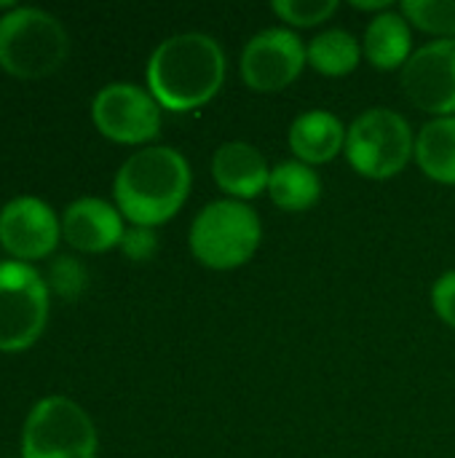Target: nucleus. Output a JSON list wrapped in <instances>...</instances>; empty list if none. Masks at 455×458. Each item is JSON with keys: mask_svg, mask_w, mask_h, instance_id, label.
Masks as SVG:
<instances>
[{"mask_svg": "<svg viewBox=\"0 0 455 458\" xmlns=\"http://www.w3.org/2000/svg\"><path fill=\"white\" fill-rule=\"evenodd\" d=\"M123 233H126L123 215L118 212L115 204L105 199L83 196L75 199L62 212V236L78 252L99 255L113 247H121Z\"/></svg>", "mask_w": 455, "mask_h": 458, "instance_id": "f8f14e48", "label": "nucleus"}, {"mask_svg": "<svg viewBox=\"0 0 455 458\" xmlns=\"http://www.w3.org/2000/svg\"><path fill=\"white\" fill-rule=\"evenodd\" d=\"M308 67L306 43L290 27H265L255 32L239 59L241 81L257 94H276L290 89Z\"/></svg>", "mask_w": 455, "mask_h": 458, "instance_id": "6e6552de", "label": "nucleus"}, {"mask_svg": "<svg viewBox=\"0 0 455 458\" xmlns=\"http://www.w3.org/2000/svg\"><path fill=\"white\" fill-rule=\"evenodd\" d=\"M64 24L35 5H16L0 16V67L16 78H43L67 59Z\"/></svg>", "mask_w": 455, "mask_h": 458, "instance_id": "39448f33", "label": "nucleus"}, {"mask_svg": "<svg viewBox=\"0 0 455 458\" xmlns=\"http://www.w3.org/2000/svg\"><path fill=\"white\" fill-rule=\"evenodd\" d=\"M405 97L432 118L455 115V38L429 40L400 72Z\"/></svg>", "mask_w": 455, "mask_h": 458, "instance_id": "9d476101", "label": "nucleus"}, {"mask_svg": "<svg viewBox=\"0 0 455 458\" xmlns=\"http://www.w3.org/2000/svg\"><path fill=\"white\" fill-rule=\"evenodd\" d=\"M190 185V164L177 148L147 145L134 150L115 172L113 199L131 225L158 228L185 207Z\"/></svg>", "mask_w": 455, "mask_h": 458, "instance_id": "f03ea898", "label": "nucleus"}, {"mask_svg": "<svg viewBox=\"0 0 455 458\" xmlns=\"http://www.w3.org/2000/svg\"><path fill=\"white\" fill-rule=\"evenodd\" d=\"M346 131L349 126L335 113L314 107L295 115L287 131V142L298 161L316 169L322 164L335 161L346 150Z\"/></svg>", "mask_w": 455, "mask_h": 458, "instance_id": "4468645a", "label": "nucleus"}, {"mask_svg": "<svg viewBox=\"0 0 455 458\" xmlns=\"http://www.w3.org/2000/svg\"><path fill=\"white\" fill-rule=\"evenodd\" d=\"M212 180L225 199L249 204L252 199L268 193L271 166L252 142L231 140L223 142L212 156Z\"/></svg>", "mask_w": 455, "mask_h": 458, "instance_id": "ddd939ff", "label": "nucleus"}, {"mask_svg": "<svg viewBox=\"0 0 455 458\" xmlns=\"http://www.w3.org/2000/svg\"><path fill=\"white\" fill-rule=\"evenodd\" d=\"M416 51L413 27L402 16V11L392 8L378 16H373L362 35V54L367 64H373L381 72H394L408 64V59Z\"/></svg>", "mask_w": 455, "mask_h": 458, "instance_id": "2eb2a0df", "label": "nucleus"}, {"mask_svg": "<svg viewBox=\"0 0 455 458\" xmlns=\"http://www.w3.org/2000/svg\"><path fill=\"white\" fill-rule=\"evenodd\" d=\"M357 11H367V13H373V16H378V13H383V11H392L394 8V3H389V0H354L351 3Z\"/></svg>", "mask_w": 455, "mask_h": 458, "instance_id": "b1692460", "label": "nucleus"}, {"mask_svg": "<svg viewBox=\"0 0 455 458\" xmlns=\"http://www.w3.org/2000/svg\"><path fill=\"white\" fill-rule=\"evenodd\" d=\"M228 75V59L217 38L206 32H177L164 38L145 67L147 91L161 110L190 113L209 105Z\"/></svg>", "mask_w": 455, "mask_h": 458, "instance_id": "f257e3e1", "label": "nucleus"}, {"mask_svg": "<svg viewBox=\"0 0 455 458\" xmlns=\"http://www.w3.org/2000/svg\"><path fill=\"white\" fill-rule=\"evenodd\" d=\"M306 56H308V67L324 78H346L365 59L362 40L343 27H330L314 35L306 43Z\"/></svg>", "mask_w": 455, "mask_h": 458, "instance_id": "a211bd4d", "label": "nucleus"}, {"mask_svg": "<svg viewBox=\"0 0 455 458\" xmlns=\"http://www.w3.org/2000/svg\"><path fill=\"white\" fill-rule=\"evenodd\" d=\"M121 250L129 260H150L158 250V236L156 228H142V225H131L123 233Z\"/></svg>", "mask_w": 455, "mask_h": 458, "instance_id": "5701e85b", "label": "nucleus"}, {"mask_svg": "<svg viewBox=\"0 0 455 458\" xmlns=\"http://www.w3.org/2000/svg\"><path fill=\"white\" fill-rule=\"evenodd\" d=\"M48 284L21 260L0 263V352L29 349L48 319Z\"/></svg>", "mask_w": 455, "mask_h": 458, "instance_id": "0eeeda50", "label": "nucleus"}, {"mask_svg": "<svg viewBox=\"0 0 455 458\" xmlns=\"http://www.w3.org/2000/svg\"><path fill=\"white\" fill-rule=\"evenodd\" d=\"M268 199L282 212H308L322 199V177L314 166L290 158L271 166Z\"/></svg>", "mask_w": 455, "mask_h": 458, "instance_id": "dca6fc26", "label": "nucleus"}, {"mask_svg": "<svg viewBox=\"0 0 455 458\" xmlns=\"http://www.w3.org/2000/svg\"><path fill=\"white\" fill-rule=\"evenodd\" d=\"M91 121L118 145H145L161 131V105L156 97L129 81L102 86L91 99Z\"/></svg>", "mask_w": 455, "mask_h": 458, "instance_id": "1a4fd4ad", "label": "nucleus"}, {"mask_svg": "<svg viewBox=\"0 0 455 458\" xmlns=\"http://www.w3.org/2000/svg\"><path fill=\"white\" fill-rule=\"evenodd\" d=\"M62 236V220L38 196H16L0 209V244L3 250L21 260L48 258Z\"/></svg>", "mask_w": 455, "mask_h": 458, "instance_id": "9b49d317", "label": "nucleus"}, {"mask_svg": "<svg viewBox=\"0 0 455 458\" xmlns=\"http://www.w3.org/2000/svg\"><path fill=\"white\" fill-rule=\"evenodd\" d=\"M432 309L434 314L455 330V268L440 274L432 284Z\"/></svg>", "mask_w": 455, "mask_h": 458, "instance_id": "4be33fe9", "label": "nucleus"}, {"mask_svg": "<svg viewBox=\"0 0 455 458\" xmlns=\"http://www.w3.org/2000/svg\"><path fill=\"white\" fill-rule=\"evenodd\" d=\"M86 282H88V276H86L83 263H78V260L70 258V255H59V258L51 263L48 279H46L48 290H54V293H56L59 298H64V301H75V298L86 290Z\"/></svg>", "mask_w": 455, "mask_h": 458, "instance_id": "412c9836", "label": "nucleus"}, {"mask_svg": "<svg viewBox=\"0 0 455 458\" xmlns=\"http://www.w3.org/2000/svg\"><path fill=\"white\" fill-rule=\"evenodd\" d=\"M338 0H274L271 11L290 24V30H308L330 21L338 13Z\"/></svg>", "mask_w": 455, "mask_h": 458, "instance_id": "aec40b11", "label": "nucleus"}, {"mask_svg": "<svg viewBox=\"0 0 455 458\" xmlns=\"http://www.w3.org/2000/svg\"><path fill=\"white\" fill-rule=\"evenodd\" d=\"M416 164L429 180L455 185V115L432 118L418 129Z\"/></svg>", "mask_w": 455, "mask_h": 458, "instance_id": "f3484780", "label": "nucleus"}, {"mask_svg": "<svg viewBox=\"0 0 455 458\" xmlns=\"http://www.w3.org/2000/svg\"><path fill=\"white\" fill-rule=\"evenodd\" d=\"M346 161L365 180H392L416 161V131L392 107H367L346 131Z\"/></svg>", "mask_w": 455, "mask_h": 458, "instance_id": "20e7f679", "label": "nucleus"}, {"mask_svg": "<svg viewBox=\"0 0 455 458\" xmlns=\"http://www.w3.org/2000/svg\"><path fill=\"white\" fill-rule=\"evenodd\" d=\"M97 448L94 421L70 397L35 403L21 429V458H97Z\"/></svg>", "mask_w": 455, "mask_h": 458, "instance_id": "423d86ee", "label": "nucleus"}, {"mask_svg": "<svg viewBox=\"0 0 455 458\" xmlns=\"http://www.w3.org/2000/svg\"><path fill=\"white\" fill-rule=\"evenodd\" d=\"M260 244V215L236 199H215L204 204L188 231L190 255L212 271H233L247 266Z\"/></svg>", "mask_w": 455, "mask_h": 458, "instance_id": "7ed1b4c3", "label": "nucleus"}, {"mask_svg": "<svg viewBox=\"0 0 455 458\" xmlns=\"http://www.w3.org/2000/svg\"><path fill=\"white\" fill-rule=\"evenodd\" d=\"M400 11L410 27L432 35L434 40L455 38V0H402Z\"/></svg>", "mask_w": 455, "mask_h": 458, "instance_id": "6ab92c4d", "label": "nucleus"}]
</instances>
